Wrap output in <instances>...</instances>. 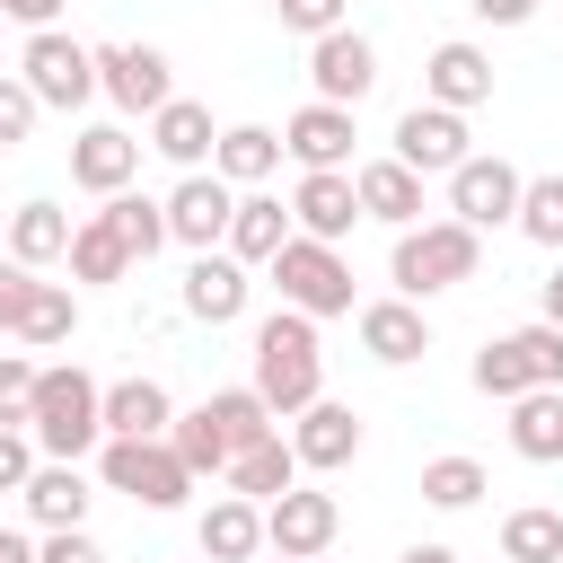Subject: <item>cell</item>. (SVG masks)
<instances>
[{
  "label": "cell",
  "mask_w": 563,
  "mask_h": 563,
  "mask_svg": "<svg viewBox=\"0 0 563 563\" xmlns=\"http://www.w3.org/2000/svg\"><path fill=\"white\" fill-rule=\"evenodd\" d=\"M0 563H44V545H35V537H18V528H0Z\"/></svg>",
  "instance_id": "c3c4849f"
},
{
  "label": "cell",
  "mask_w": 563,
  "mask_h": 563,
  "mask_svg": "<svg viewBox=\"0 0 563 563\" xmlns=\"http://www.w3.org/2000/svg\"><path fill=\"white\" fill-rule=\"evenodd\" d=\"M273 167H282V132H273V123H229L220 150H211V176L238 185V194H255Z\"/></svg>",
  "instance_id": "4316f807"
},
{
  "label": "cell",
  "mask_w": 563,
  "mask_h": 563,
  "mask_svg": "<svg viewBox=\"0 0 563 563\" xmlns=\"http://www.w3.org/2000/svg\"><path fill=\"white\" fill-rule=\"evenodd\" d=\"M387 158H405L413 176H457V167L475 158V150H466V114H449V106H405Z\"/></svg>",
  "instance_id": "30bf717a"
},
{
  "label": "cell",
  "mask_w": 563,
  "mask_h": 563,
  "mask_svg": "<svg viewBox=\"0 0 563 563\" xmlns=\"http://www.w3.org/2000/svg\"><path fill=\"white\" fill-rule=\"evenodd\" d=\"M97 97H114L123 114H158V106L176 97V79H167V53H158V44H132V35L97 44Z\"/></svg>",
  "instance_id": "52a82bcc"
},
{
  "label": "cell",
  "mask_w": 563,
  "mask_h": 563,
  "mask_svg": "<svg viewBox=\"0 0 563 563\" xmlns=\"http://www.w3.org/2000/svg\"><path fill=\"white\" fill-rule=\"evenodd\" d=\"M106 229L132 246V264H150V255L167 246V202H150V194H114V202H106Z\"/></svg>",
  "instance_id": "d6a6232c"
},
{
  "label": "cell",
  "mask_w": 563,
  "mask_h": 563,
  "mask_svg": "<svg viewBox=\"0 0 563 563\" xmlns=\"http://www.w3.org/2000/svg\"><path fill=\"white\" fill-rule=\"evenodd\" d=\"M352 106H325V97H308L290 123H282V158H299L308 176H325V167H352Z\"/></svg>",
  "instance_id": "9a60e30c"
},
{
  "label": "cell",
  "mask_w": 563,
  "mask_h": 563,
  "mask_svg": "<svg viewBox=\"0 0 563 563\" xmlns=\"http://www.w3.org/2000/svg\"><path fill=\"white\" fill-rule=\"evenodd\" d=\"M202 405H211V422H220V440H229V457L282 431V413H273V405H264L255 387H220V396H202Z\"/></svg>",
  "instance_id": "f546056e"
},
{
  "label": "cell",
  "mask_w": 563,
  "mask_h": 563,
  "mask_svg": "<svg viewBox=\"0 0 563 563\" xmlns=\"http://www.w3.org/2000/svg\"><path fill=\"white\" fill-rule=\"evenodd\" d=\"M396 563H457V554H449V545H405Z\"/></svg>",
  "instance_id": "f907efd6"
},
{
  "label": "cell",
  "mask_w": 563,
  "mask_h": 563,
  "mask_svg": "<svg viewBox=\"0 0 563 563\" xmlns=\"http://www.w3.org/2000/svg\"><path fill=\"white\" fill-rule=\"evenodd\" d=\"M18 501H26V519H35L44 537H62V528H88V501H97V493H88V475H79V466H53V457H44V466L26 475V493H18Z\"/></svg>",
  "instance_id": "603a6c76"
},
{
  "label": "cell",
  "mask_w": 563,
  "mask_h": 563,
  "mask_svg": "<svg viewBox=\"0 0 563 563\" xmlns=\"http://www.w3.org/2000/svg\"><path fill=\"white\" fill-rule=\"evenodd\" d=\"M475 264H484V238L466 229V220H422V229H396V255H387V282H396V299H440V290H457V282H475Z\"/></svg>",
  "instance_id": "3957f363"
},
{
  "label": "cell",
  "mask_w": 563,
  "mask_h": 563,
  "mask_svg": "<svg viewBox=\"0 0 563 563\" xmlns=\"http://www.w3.org/2000/svg\"><path fill=\"white\" fill-rule=\"evenodd\" d=\"M273 290H282V308H299V317H352V264H343V246H317V238H290L273 264Z\"/></svg>",
  "instance_id": "277c9868"
},
{
  "label": "cell",
  "mask_w": 563,
  "mask_h": 563,
  "mask_svg": "<svg viewBox=\"0 0 563 563\" xmlns=\"http://www.w3.org/2000/svg\"><path fill=\"white\" fill-rule=\"evenodd\" d=\"M70 238H79V220H70L62 202H18V211H9V255H18L26 273L70 264Z\"/></svg>",
  "instance_id": "cb8c5ba5"
},
{
  "label": "cell",
  "mask_w": 563,
  "mask_h": 563,
  "mask_svg": "<svg viewBox=\"0 0 563 563\" xmlns=\"http://www.w3.org/2000/svg\"><path fill=\"white\" fill-rule=\"evenodd\" d=\"M501 563H563V510H510L501 519Z\"/></svg>",
  "instance_id": "1f68e13d"
},
{
  "label": "cell",
  "mask_w": 563,
  "mask_h": 563,
  "mask_svg": "<svg viewBox=\"0 0 563 563\" xmlns=\"http://www.w3.org/2000/svg\"><path fill=\"white\" fill-rule=\"evenodd\" d=\"M132 176H141V141H132L123 123H88V132L70 141V185H79V194L114 202V194H132Z\"/></svg>",
  "instance_id": "5bb4252c"
},
{
  "label": "cell",
  "mask_w": 563,
  "mask_h": 563,
  "mask_svg": "<svg viewBox=\"0 0 563 563\" xmlns=\"http://www.w3.org/2000/svg\"><path fill=\"white\" fill-rule=\"evenodd\" d=\"M299 229H290V211L273 202V194H238V220H229V255L255 273V264H273L282 246H290Z\"/></svg>",
  "instance_id": "83f0119b"
},
{
  "label": "cell",
  "mask_w": 563,
  "mask_h": 563,
  "mask_svg": "<svg viewBox=\"0 0 563 563\" xmlns=\"http://www.w3.org/2000/svg\"><path fill=\"white\" fill-rule=\"evenodd\" d=\"M537 317H545V325H563V264H554V282H545V299H537Z\"/></svg>",
  "instance_id": "681fc988"
},
{
  "label": "cell",
  "mask_w": 563,
  "mask_h": 563,
  "mask_svg": "<svg viewBox=\"0 0 563 563\" xmlns=\"http://www.w3.org/2000/svg\"><path fill=\"white\" fill-rule=\"evenodd\" d=\"M44 457H35V440L26 431H0V493H26V475H35Z\"/></svg>",
  "instance_id": "ee69618b"
},
{
  "label": "cell",
  "mask_w": 563,
  "mask_h": 563,
  "mask_svg": "<svg viewBox=\"0 0 563 563\" xmlns=\"http://www.w3.org/2000/svg\"><path fill=\"white\" fill-rule=\"evenodd\" d=\"M308 79H317L325 106H361V97L378 88V44H369L361 26H334V35L308 44Z\"/></svg>",
  "instance_id": "8fae6325"
},
{
  "label": "cell",
  "mask_w": 563,
  "mask_h": 563,
  "mask_svg": "<svg viewBox=\"0 0 563 563\" xmlns=\"http://www.w3.org/2000/svg\"><path fill=\"white\" fill-rule=\"evenodd\" d=\"M484 493H493V475H484L475 457H457V449L422 466V501H431V510H475Z\"/></svg>",
  "instance_id": "e575fe53"
},
{
  "label": "cell",
  "mask_w": 563,
  "mask_h": 563,
  "mask_svg": "<svg viewBox=\"0 0 563 563\" xmlns=\"http://www.w3.org/2000/svg\"><path fill=\"white\" fill-rule=\"evenodd\" d=\"M519 238H537V246L563 255V176H528V194H519Z\"/></svg>",
  "instance_id": "74e56055"
},
{
  "label": "cell",
  "mask_w": 563,
  "mask_h": 563,
  "mask_svg": "<svg viewBox=\"0 0 563 563\" xmlns=\"http://www.w3.org/2000/svg\"><path fill=\"white\" fill-rule=\"evenodd\" d=\"M167 449L194 466V475H229V440H220V422H211V405H194V413H176L167 422Z\"/></svg>",
  "instance_id": "d590c367"
},
{
  "label": "cell",
  "mask_w": 563,
  "mask_h": 563,
  "mask_svg": "<svg viewBox=\"0 0 563 563\" xmlns=\"http://www.w3.org/2000/svg\"><path fill=\"white\" fill-rule=\"evenodd\" d=\"M167 422H176V396L158 387V378H114L106 387V440H167Z\"/></svg>",
  "instance_id": "7402d4cb"
},
{
  "label": "cell",
  "mask_w": 563,
  "mask_h": 563,
  "mask_svg": "<svg viewBox=\"0 0 563 563\" xmlns=\"http://www.w3.org/2000/svg\"><path fill=\"white\" fill-rule=\"evenodd\" d=\"M317 563H325V554H317Z\"/></svg>",
  "instance_id": "f5cc1de1"
},
{
  "label": "cell",
  "mask_w": 563,
  "mask_h": 563,
  "mask_svg": "<svg viewBox=\"0 0 563 563\" xmlns=\"http://www.w3.org/2000/svg\"><path fill=\"white\" fill-rule=\"evenodd\" d=\"M282 422L290 413H308L317 396H325V361H317V317H299V308H273L264 325H255V378H246Z\"/></svg>",
  "instance_id": "7a4b0ae2"
},
{
  "label": "cell",
  "mask_w": 563,
  "mask_h": 563,
  "mask_svg": "<svg viewBox=\"0 0 563 563\" xmlns=\"http://www.w3.org/2000/svg\"><path fill=\"white\" fill-rule=\"evenodd\" d=\"M519 194H528V176H519L510 158H484V150H475V158L449 176V220H466L475 238L501 229V220L519 229Z\"/></svg>",
  "instance_id": "ba28073f"
},
{
  "label": "cell",
  "mask_w": 563,
  "mask_h": 563,
  "mask_svg": "<svg viewBox=\"0 0 563 563\" xmlns=\"http://www.w3.org/2000/svg\"><path fill=\"white\" fill-rule=\"evenodd\" d=\"M70 334H79V290H70V282H44L35 308H26V325H18V343L44 352V343H70Z\"/></svg>",
  "instance_id": "8d00e7d4"
},
{
  "label": "cell",
  "mask_w": 563,
  "mask_h": 563,
  "mask_svg": "<svg viewBox=\"0 0 563 563\" xmlns=\"http://www.w3.org/2000/svg\"><path fill=\"white\" fill-rule=\"evenodd\" d=\"M352 185H361V220L422 229V176L405 158H369V167H352Z\"/></svg>",
  "instance_id": "44dd1931"
},
{
  "label": "cell",
  "mask_w": 563,
  "mask_h": 563,
  "mask_svg": "<svg viewBox=\"0 0 563 563\" xmlns=\"http://www.w3.org/2000/svg\"><path fill=\"white\" fill-rule=\"evenodd\" d=\"M255 563H290V554H255Z\"/></svg>",
  "instance_id": "816d5d0a"
},
{
  "label": "cell",
  "mask_w": 563,
  "mask_h": 563,
  "mask_svg": "<svg viewBox=\"0 0 563 563\" xmlns=\"http://www.w3.org/2000/svg\"><path fill=\"white\" fill-rule=\"evenodd\" d=\"M229 220H238V185H220V176H176V194H167V238H176V246L211 255V246H229Z\"/></svg>",
  "instance_id": "4fadbf2b"
},
{
  "label": "cell",
  "mask_w": 563,
  "mask_h": 563,
  "mask_svg": "<svg viewBox=\"0 0 563 563\" xmlns=\"http://www.w3.org/2000/svg\"><path fill=\"white\" fill-rule=\"evenodd\" d=\"M290 449H299V466H308V475H334V466H352V457H361V413H352V405H334V396H317L308 413H290Z\"/></svg>",
  "instance_id": "e0dca14e"
},
{
  "label": "cell",
  "mask_w": 563,
  "mask_h": 563,
  "mask_svg": "<svg viewBox=\"0 0 563 563\" xmlns=\"http://www.w3.org/2000/svg\"><path fill=\"white\" fill-rule=\"evenodd\" d=\"M352 220H361V185H352V167L299 176V194H290V229H299V238L343 246V238H352Z\"/></svg>",
  "instance_id": "2e32d148"
},
{
  "label": "cell",
  "mask_w": 563,
  "mask_h": 563,
  "mask_svg": "<svg viewBox=\"0 0 563 563\" xmlns=\"http://www.w3.org/2000/svg\"><path fill=\"white\" fill-rule=\"evenodd\" d=\"M35 114H44V106H35V88H26L18 70H0V150H18V141L35 132Z\"/></svg>",
  "instance_id": "60d3db41"
},
{
  "label": "cell",
  "mask_w": 563,
  "mask_h": 563,
  "mask_svg": "<svg viewBox=\"0 0 563 563\" xmlns=\"http://www.w3.org/2000/svg\"><path fill=\"white\" fill-rule=\"evenodd\" d=\"M510 449L528 466H563V387H528L510 405Z\"/></svg>",
  "instance_id": "f1b7e54d"
},
{
  "label": "cell",
  "mask_w": 563,
  "mask_h": 563,
  "mask_svg": "<svg viewBox=\"0 0 563 563\" xmlns=\"http://www.w3.org/2000/svg\"><path fill=\"white\" fill-rule=\"evenodd\" d=\"M18 79L35 88V106H53V114H79V106L97 97V44H79V35H62V26H44V35H26V53H18Z\"/></svg>",
  "instance_id": "8992f818"
},
{
  "label": "cell",
  "mask_w": 563,
  "mask_h": 563,
  "mask_svg": "<svg viewBox=\"0 0 563 563\" xmlns=\"http://www.w3.org/2000/svg\"><path fill=\"white\" fill-rule=\"evenodd\" d=\"M334 528H343V510H334V493H317V484H290L282 501H264V554L317 563V554L334 545Z\"/></svg>",
  "instance_id": "9c48e42d"
},
{
  "label": "cell",
  "mask_w": 563,
  "mask_h": 563,
  "mask_svg": "<svg viewBox=\"0 0 563 563\" xmlns=\"http://www.w3.org/2000/svg\"><path fill=\"white\" fill-rule=\"evenodd\" d=\"M273 9H282V26H290V35H308V44H317V35H334V26H343V9H352V0H273Z\"/></svg>",
  "instance_id": "7bdbcfd3"
},
{
  "label": "cell",
  "mask_w": 563,
  "mask_h": 563,
  "mask_svg": "<svg viewBox=\"0 0 563 563\" xmlns=\"http://www.w3.org/2000/svg\"><path fill=\"white\" fill-rule=\"evenodd\" d=\"M0 9H9V18H26V26H35V35H44V26H53V18H62V0H0Z\"/></svg>",
  "instance_id": "7dc6e473"
},
{
  "label": "cell",
  "mask_w": 563,
  "mask_h": 563,
  "mask_svg": "<svg viewBox=\"0 0 563 563\" xmlns=\"http://www.w3.org/2000/svg\"><path fill=\"white\" fill-rule=\"evenodd\" d=\"M422 106H449V114L493 106V53H484V44H466V35L431 44V62H422Z\"/></svg>",
  "instance_id": "7c38bea8"
},
{
  "label": "cell",
  "mask_w": 563,
  "mask_h": 563,
  "mask_svg": "<svg viewBox=\"0 0 563 563\" xmlns=\"http://www.w3.org/2000/svg\"><path fill=\"white\" fill-rule=\"evenodd\" d=\"M510 343L528 352V378H537V387H563V325H545V317H537V325H519Z\"/></svg>",
  "instance_id": "ab89813d"
},
{
  "label": "cell",
  "mask_w": 563,
  "mask_h": 563,
  "mask_svg": "<svg viewBox=\"0 0 563 563\" xmlns=\"http://www.w3.org/2000/svg\"><path fill=\"white\" fill-rule=\"evenodd\" d=\"M123 273H132V246L106 229V211H88L70 238V282H123Z\"/></svg>",
  "instance_id": "4dcf8cb0"
},
{
  "label": "cell",
  "mask_w": 563,
  "mask_h": 563,
  "mask_svg": "<svg viewBox=\"0 0 563 563\" xmlns=\"http://www.w3.org/2000/svg\"><path fill=\"white\" fill-rule=\"evenodd\" d=\"M466 9H475L484 26H528V18H537V0H466Z\"/></svg>",
  "instance_id": "bcb514c9"
},
{
  "label": "cell",
  "mask_w": 563,
  "mask_h": 563,
  "mask_svg": "<svg viewBox=\"0 0 563 563\" xmlns=\"http://www.w3.org/2000/svg\"><path fill=\"white\" fill-rule=\"evenodd\" d=\"M97 475H106V493H132L141 510H185V493L202 484L167 440H106L97 449Z\"/></svg>",
  "instance_id": "5b68a950"
},
{
  "label": "cell",
  "mask_w": 563,
  "mask_h": 563,
  "mask_svg": "<svg viewBox=\"0 0 563 563\" xmlns=\"http://www.w3.org/2000/svg\"><path fill=\"white\" fill-rule=\"evenodd\" d=\"M150 150H158L167 167L202 176V158L220 150V132H211V106H194V97H167V106L150 114Z\"/></svg>",
  "instance_id": "ffe728a7"
},
{
  "label": "cell",
  "mask_w": 563,
  "mask_h": 563,
  "mask_svg": "<svg viewBox=\"0 0 563 563\" xmlns=\"http://www.w3.org/2000/svg\"><path fill=\"white\" fill-rule=\"evenodd\" d=\"M35 290H44V282H35V273H26L18 255H0V334H18V325H26Z\"/></svg>",
  "instance_id": "b9f144b4"
},
{
  "label": "cell",
  "mask_w": 563,
  "mask_h": 563,
  "mask_svg": "<svg viewBox=\"0 0 563 563\" xmlns=\"http://www.w3.org/2000/svg\"><path fill=\"white\" fill-rule=\"evenodd\" d=\"M26 440H35L53 466L97 457V449H106V387H97L79 361L44 369V378H35V405H26Z\"/></svg>",
  "instance_id": "6da1fadb"
},
{
  "label": "cell",
  "mask_w": 563,
  "mask_h": 563,
  "mask_svg": "<svg viewBox=\"0 0 563 563\" xmlns=\"http://www.w3.org/2000/svg\"><path fill=\"white\" fill-rule=\"evenodd\" d=\"M35 361L26 352H0V431H26V405H35Z\"/></svg>",
  "instance_id": "f35d334b"
},
{
  "label": "cell",
  "mask_w": 563,
  "mask_h": 563,
  "mask_svg": "<svg viewBox=\"0 0 563 563\" xmlns=\"http://www.w3.org/2000/svg\"><path fill=\"white\" fill-rule=\"evenodd\" d=\"M202 563H255L264 554V501H238V493H220L211 510H202Z\"/></svg>",
  "instance_id": "484cf974"
},
{
  "label": "cell",
  "mask_w": 563,
  "mask_h": 563,
  "mask_svg": "<svg viewBox=\"0 0 563 563\" xmlns=\"http://www.w3.org/2000/svg\"><path fill=\"white\" fill-rule=\"evenodd\" d=\"M466 378H475V396H493V405H519V396L537 387V378H528V352H519L510 334H493V343L475 352V369H466Z\"/></svg>",
  "instance_id": "836d02e7"
},
{
  "label": "cell",
  "mask_w": 563,
  "mask_h": 563,
  "mask_svg": "<svg viewBox=\"0 0 563 563\" xmlns=\"http://www.w3.org/2000/svg\"><path fill=\"white\" fill-rule=\"evenodd\" d=\"M361 352L387 361V369H405V361L431 352V317H422L413 299H369V308H361Z\"/></svg>",
  "instance_id": "d6986e66"
},
{
  "label": "cell",
  "mask_w": 563,
  "mask_h": 563,
  "mask_svg": "<svg viewBox=\"0 0 563 563\" xmlns=\"http://www.w3.org/2000/svg\"><path fill=\"white\" fill-rule=\"evenodd\" d=\"M44 563H106V554H97L88 528H62V537H44Z\"/></svg>",
  "instance_id": "f6af8a7d"
},
{
  "label": "cell",
  "mask_w": 563,
  "mask_h": 563,
  "mask_svg": "<svg viewBox=\"0 0 563 563\" xmlns=\"http://www.w3.org/2000/svg\"><path fill=\"white\" fill-rule=\"evenodd\" d=\"M246 264L229 255V246H211V255H194L185 264V317H202V325H238L246 317Z\"/></svg>",
  "instance_id": "ac0fdd59"
},
{
  "label": "cell",
  "mask_w": 563,
  "mask_h": 563,
  "mask_svg": "<svg viewBox=\"0 0 563 563\" xmlns=\"http://www.w3.org/2000/svg\"><path fill=\"white\" fill-rule=\"evenodd\" d=\"M299 475H308V466H299L290 431H273V440H255V449H238V457H229V493H238V501H282Z\"/></svg>",
  "instance_id": "d4e9b609"
}]
</instances>
